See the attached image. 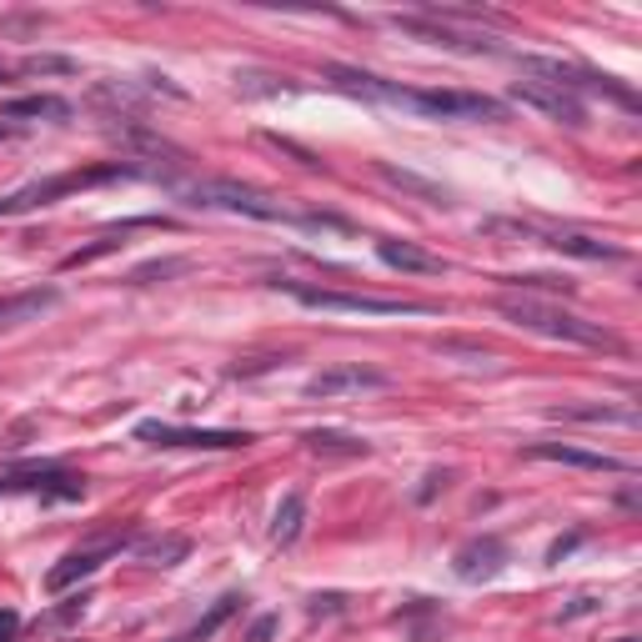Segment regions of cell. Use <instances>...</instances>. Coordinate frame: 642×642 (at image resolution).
Listing matches in <instances>:
<instances>
[{"label":"cell","instance_id":"obj_19","mask_svg":"<svg viewBox=\"0 0 642 642\" xmlns=\"http://www.w3.org/2000/svg\"><path fill=\"white\" fill-rule=\"evenodd\" d=\"M55 302H61V291H55V287L5 297V302H0V327H21V322H36V316H40V312H51Z\"/></svg>","mask_w":642,"mask_h":642},{"label":"cell","instance_id":"obj_16","mask_svg":"<svg viewBox=\"0 0 642 642\" xmlns=\"http://www.w3.org/2000/svg\"><path fill=\"white\" fill-rule=\"evenodd\" d=\"M377 256H381L387 266H396V272H421V276H442V272H446L442 256L421 251L417 241H392V237H381V241H377Z\"/></svg>","mask_w":642,"mask_h":642},{"label":"cell","instance_id":"obj_14","mask_svg":"<svg viewBox=\"0 0 642 642\" xmlns=\"http://www.w3.org/2000/svg\"><path fill=\"white\" fill-rule=\"evenodd\" d=\"M527 457L567 462V467H588V473H632V462L613 457V452H588V446H567V442H532Z\"/></svg>","mask_w":642,"mask_h":642},{"label":"cell","instance_id":"obj_17","mask_svg":"<svg viewBox=\"0 0 642 642\" xmlns=\"http://www.w3.org/2000/svg\"><path fill=\"white\" fill-rule=\"evenodd\" d=\"M241 603H247L241 592H226V597H216V603H211L206 613H201L197 622H191V628L181 632V638H171V642H211V638H216V632L226 628V622H231V617L241 613Z\"/></svg>","mask_w":642,"mask_h":642},{"label":"cell","instance_id":"obj_3","mask_svg":"<svg viewBox=\"0 0 642 642\" xmlns=\"http://www.w3.org/2000/svg\"><path fill=\"white\" fill-rule=\"evenodd\" d=\"M121 176H141V166H96V171H66V176H46V181H30L11 197H0V216H21V211H36V206H51L55 197H71L80 186H101V181H121Z\"/></svg>","mask_w":642,"mask_h":642},{"label":"cell","instance_id":"obj_9","mask_svg":"<svg viewBox=\"0 0 642 642\" xmlns=\"http://www.w3.org/2000/svg\"><path fill=\"white\" fill-rule=\"evenodd\" d=\"M512 101L532 105L542 116L563 121V126H588V105L577 101V96L557 91V86H547V80H517V86H512Z\"/></svg>","mask_w":642,"mask_h":642},{"label":"cell","instance_id":"obj_25","mask_svg":"<svg viewBox=\"0 0 642 642\" xmlns=\"http://www.w3.org/2000/svg\"><path fill=\"white\" fill-rule=\"evenodd\" d=\"M21 71L26 76H71L76 61H66V55H30V61H21Z\"/></svg>","mask_w":642,"mask_h":642},{"label":"cell","instance_id":"obj_28","mask_svg":"<svg viewBox=\"0 0 642 642\" xmlns=\"http://www.w3.org/2000/svg\"><path fill=\"white\" fill-rule=\"evenodd\" d=\"M15 632H21V613L0 607V642H15Z\"/></svg>","mask_w":642,"mask_h":642},{"label":"cell","instance_id":"obj_21","mask_svg":"<svg viewBox=\"0 0 642 642\" xmlns=\"http://www.w3.org/2000/svg\"><path fill=\"white\" fill-rule=\"evenodd\" d=\"M66 116L71 101H61V96H21V101L0 105V121H66Z\"/></svg>","mask_w":642,"mask_h":642},{"label":"cell","instance_id":"obj_4","mask_svg":"<svg viewBox=\"0 0 642 642\" xmlns=\"http://www.w3.org/2000/svg\"><path fill=\"white\" fill-rule=\"evenodd\" d=\"M186 197H191V206H222V211H237V216H251V222H297L302 216V211H287L276 197L241 181H197Z\"/></svg>","mask_w":642,"mask_h":642},{"label":"cell","instance_id":"obj_1","mask_svg":"<svg viewBox=\"0 0 642 642\" xmlns=\"http://www.w3.org/2000/svg\"><path fill=\"white\" fill-rule=\"evenodd\" d=\"M498 312L507 316V322H517V327L538 331V337H552V341H572V347H607V352H617V347H622V341H617L607 327H597V322H588V316L563 312V306L542 302V297L502 291V297H498Z\"/></svg>","mask_w":642,"mask_h":642},{"label":"cell","instance_id":"obj_18","mask_svg":"<svg viewBox=\"0 0 642 642\" xmlns=\"http://www.w3.org/2000/svg\"><path fill=\"white\" fill-rule=\"evenodd\" d=\"M131 547H136V557H141L146 567H176V563H186V557H191V538H186V532L141 538V542H131Z\"/></svg>","mask_w":642,"mask_h":642},{"label":"cell","instance_id":"obj_30","mask_svg":"<svg viewBox=\"0 0 642 642\" xmlns=\"http://www.w3.org/2000/svg\"><path fill=\"white\" fill-rule=\"evenodd\" d=\"M577 542H582V532H577V538H563V542H552V552H547V563H563L567 552L577 547Z\"/></svg>","mask_w":642,"mask_h":642},{"label":"cell","instance_id":"obj_7","mask_svg":"<svg viewBox=\"0 0 642 642\" xmlns=\"http://www.w3.org/2000/svg\"><path fill=\"white\" fill-rule=\"evenodd\" d=\"M126 547H131V538H126V532H105V538H96V542H86V547L66 552V557H61V563H55L51 572H46V588H51V592L76 588L80 577L101 572L105 557H116V552H126Z\"/></svg>","mask_w":642,"mask_h":642},{"label":"cell","instance_id":"obj_24","mask_svg":"<svg viewBox=\"0 0 642 642\" xmlns=\"http://www.w3.org/2000/svg\"><path fill=\"white\" fill-rule=\"evenodd\" d=\"M507 287L532 297V291H572V281L567 276H507Z\"/></svg>","mask_w":642,"mask_h":642},{"label":"cell","instance_id":"obj_8","mask_svg":"<svg viewBox=\"0 0 642 642\" xmlns=\"http://www.w3.org/2000/svg\"><path fill=\"white\" fill-rule=\"evenodd\" d=\"M396 30L427 40V46H442V51H462V55H492V51H498V40L477 36V30L437 26V21H427V15H396Z\"/></svg>","mask_w":642,"mask_h":642},{"label":"cell","instance_id":"obj_15","mask_svg":"<svg viewBox=\"0 0 642 642\" xmlns=\"http://www.w3.org/2000/svg\"><path fill=\"white\" fill-rule=\"evenodd\" d=\"M542 237L552 251H563V256H582V262H622L628 251L613 247V241H597V237H582V231H532Z\"/></svg>","mask_w":642,"mask_h":642},{"label":"cell","instance_id":"obj_27","mask_svg":"<svg viewBox=\"0 0 642 642\" xmlns=\"http://www.w3.org/2000/svg\"><path fill=\"white\" fill-rule=\"evenodd\" d=\"M276 628H281V617H276V613L256 617V622L247 628V642H272V638H276Z\"/></svg>","mask_w":642,"mask_h":642},{"label":"cell","instance_id":"obj_26","mask_svg":"<svg viewBox=\"0 0 642 642\" xmlns=\"http://www.w3.org/2000/svg\"><path fill=\"white\" fill-rule=\"evenodd\" d=\"M176 272H186V262H146V266H136V272H131V281H151V276H176Z\"/></svg>","mask_w":642,"mask_h":642},{"label":"cell","instance_id":"obj_20","mask_svg":"<svg viewBox=\"0 0 642 642\" xmlns=\"http://www.w3.org/2000/svg\"><path fill=\"white\" fill-rule=\"evenodd\" d=\"M302 442L312 457H327V462H352V457H367L372 452V442H362V437H352V432H306Z\"/></svg>","mask_w":642,"mask_h":642},{"label":"cell","instance_id":"obj_12","mask_svg":"<svg viewBox=\"0 0 642 642\" xmlns=\"http://www.w3.org/2000/svg\"><path fill=\"white\" fill-rule=\"evenodd\" d=\"M502 567H507V542L502 538H473V542H462L457 557H452V572L462 582H492Z\"/></svg>","mask_w":642,"mask_h":642},{"label":"cell","instance_id":"obj_10","mask_svg":"<svg viewBox=\"0 0 642 642\" xmlns=\"http://www.w3.org/2000/svg\"><path fill=\"white\" fill-rule=\"evenodd\" d=\"M381 387H392V377L377 367H362V362H341V367H327L316 372L306 381V396H341V392H381Z\"/></svg>","mask_w":642,"mask_h":642},{"label":"cell","instance_id":"obj_29","mask_svg":"<svg viewBox=\"0 0 642 642\" xmlns=\"http://www.w3.org/2000/svg\"><path fill=\"white\" fill-rule=\"evenodd\" d=\"M597 607H603L597 597H577L572 607H563V622H572V617H588V613H597Z\"/></svg>","mask_w":642,"mask_h":642},{"label":"cell","instance_id":"obj_6","mask_svg":"<svg viewBox=\"0 0 642 642\" xmlns=\"http://www.w3.org/2000/svg\"><path fill=\"white\" fill-rule=\"evenodd\" d=\"M406 111L421 116H446V121H507V105L477 91H412Z\"/></svg>","mask_w":642,"mask_h":642},{"label":"cell","instance_id":"obj_22","mask_svg":"<svg viewBox=\"0 0 642 642\" xmlns=\"http://www.w3.org/2000/svg\"><path fill=\"white\" fill-rule=\"evenodd\" d=\"M302 523H306V498L302 492H287L281 507H276V517H272V542L276 547H291V542L302 538Z\"/></svg>","mask_w":642,"mask_h":642},{"label":"cell","instance_id":"obj_34","mask_svg":"<svg viewBox=\"0 0 642 642\" xmlns=\"http://www.w3.org/2000/svg\"><path fill=\"white\" fill-rule=\"evenodd\" d=\"M622 642H638V638H622Z\"/></svg>","mask_w":642,"mask_h":642},{"label":"cell","instance_id":"obj_11","mask_svg":"<svg viewBox=\"0 0 642 642\" xmlns=\"http://www.w3.org/2000/svg\"><path fill=\"white\" fill-rule=\"evenodd\" d=\"M327 80L337 86V91L356 96V101H377V105H402L406 111V86H396V80H381L372 76V71H352V66H327Z\"/></svg>","mask_w":642,"mask_h":642},{"label":"cell","instance_id":"obj_32","mask_svg":"<svg viewBox=\"0 0 642 642\" xmlns=\"http://www.w3.org/2000/svg\"><path fill=\"white\" fill-rule=\"evenodd\" d=\"M437 487H446V473H432V477H427V487H421L417 498H421V502H432V492H437Z\"/></svg>","mask_w":642,"mask_h":642},{"label":"cell","instance_id":"obj_23","mask_svg":"<svg viewBox=\"0 0 642 642\" xmlns=\"http://www.w3.org/2000/svg\"><path fill=\"white\" fill-rule=\"evenodd\" d=\"M557 417H572V421H622V427H638V412H632V406H563Z\"/></svg>","mask_w":642,"mask_h":642},{"label":"cell","instance_id":"obj_2","mask_svg":"<svg viewBox=\"0 0 642 642\" xmlns=\"http://www.w3.org/2000/svg\"><path fill=\"white\" fill-rule=\"evenodd\" d=\"M287 287L306 312H362V316H421L432 312L427 302H406V297H372V291H327V287H306V281H272Z\"/></svg>","mask_w":642,"mask_h":642},{"label":"cell","instance_id":"obj_31","mask_svg":"<svg viewBox=\"0 0 642 642\" xmlns=\"http://www.w3.org/2000/svg\"><path fill=\"white\" fill-rule=\"evenodd\" d=\"M337 607H341L337 592H331V597H312V613H316V617H322V613H337Z\"/></svg>","mask_w":642,"mask_h":642},{"label":"cell","instance_id":"obj_33","mask_svg":"<svg viewBox=\"0 0 642 642\" xmlns=\"http://www.w3.org/2000/svg\"><path fill=\"white\" fill-rule=\"evenodd\" d=\"M5 136H11V126H0V141H5Z\"/></svg>","mask_w":642,"mask_h":642},{"label":"cell","instance_id":"obj_13","mask_svg":"<svg viewBox=\"0 0 642 642\" xmlns=\"http://www.w3.org/2000/svg\"><path fill=\"white\" fill-rule=\"evenodd\" d=\"M0 492H36V498H80L86 492V477H71L61 467H26V473H11L0 482Z\"/></svg>","mask_w":642,"mask_h":642},{"label":"cell","instance_id":"obj_5","mask_svg":"<svg viewBox=\"0 0 642 642\" xmlns=\"http://www.w3.org/2000/svg\"><path fill=\"white\" fill-rule=\"evenodd\" d=\"M146 446H191V452H241L256 437L251 432H222V427H171V421H141L136 427Z\"/></svg>","mask_w":642,"mask_h":642}]
</instances>
